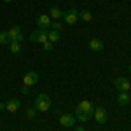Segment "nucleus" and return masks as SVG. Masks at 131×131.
I'll use <instances>...</instances> for the list:
<instances>
[{
  "mask_svg": "<svg viewBox=\"0 0 131 131\" xmlns=\"http://www.w3.org/2000/svg\"><path fill=\"white\" fill-rule=\"evenodd\" d=\"M37 115V108L33 107V108H26V117H30V119H33Z\"/></svg>",
  "mask_w": 131,
  "mask_h": 131,
  "instance_id": "4be33fe9",
  "label": "nucleus"
},
{
  "mask_svg": "<svg viewBox=\"0 0 131 131\" xmlns=\"http://www.w3.org/2000/svg\"><path fill=\"white\" fill-rule=\"evenodd\" d=\"M9 46H10V52H14V54L21 52V42H9Z\"/></svg>",
  "mask_w": 131,
  "mask_h": 131,
  "instance_id": "f3484780",
  "label": "nucleus"
},
{
  "mask_svg": "<svg viewBox=\"0 0 131 131\" xmlns=\"http://www.w3.org/2000/svg\"><path fill=\"white\" fill-rule=\"evenodd\" d=\"M77 108H81L82 112H86V114H89V115H93L94 114V105L91 103V101H88V100H84V101H81L79 105H77Z\"/></svg>",
  "mask_w": 131,
  "mask_h": 131,
  "instance_id": "9d476101",
  "label": "nucleus"
},
{
  "mask_svg": "<svg viewBox=\"0 0 131 131\" xmlns=\"http://www.w3.org/2000/svg\"><path fill=\"white\" fill-rule=\"evenodd\" d=\"M37 81H39V73H37V72H28V73L23 77V84H25L26 88H30V86H33V84H37Z\"/></svg>",
  "mask_w": 131,
  "mask_h": 131,
  "instance_id": "1a4fd4ad",
  "label": "nucleus"
},
{
  "mask_svg": "<svg viewBox=\"0 0 131 131\" xmlns=\"http://www.w3.org/2000/svg\"><path fill=\"white\" fill-rule=\"evenodd\" d=\"M114 84H115V88H117V91H128L131 89V82L126 79V77H117L115 81H114Z\"/></svg>",
  "mask_w": 131,
  "mask_h": 131,
  "instance_id": "20e7f679",
  "label": "nucleus"
},
{
  "mask_svg": "<svg viewBox=\"0 0 131 131\" xmlns=\"http://www.w3.org/2000/svg\"><path fill=\"white\" fill-rule=\"evenodd\" d=\"M0 110H5V103H0Z\"/></svg>",
  "mask_w": 131,
  "mask_h": 131,
  "instance_id": "b1692460",
  "label": "nucleus"
},
{
  "mask_svg": "<svg viewBox=\"0 0 131 131\" xmlns=\"http://www.w3.org/2000/svg\"><path fill=\"white\" fill-rule=\"evenodd\" d=\"M61 28H63V25H61L60 21H52V23H51V30H56V31H60Z\"/></svg>",
  "mask_w": 131,
  "mask_h": 131,
  "instance_id": "412c9836",
  "label": "nucleus"
},
{
  "mask_svg": "<svg viewBox=\"0 0 131 131\" xmlns=\"http://www.w3.org/2000/svg\"><path fill=\"white\" fill-rule=\"evenodd\" d=\"M35 108L39 112H47L51 108V98L49 94H46V93H40V94H37V98H35Z\"/></svg>",
  "mask_w": 131,
  "mask_h": 131,
  "instance_id": "f257e3e1",
  "label": "nucleus"
},
{
  "mask_svg": "<svg viewBox=\"0 0 131 131\" xmlns=\"http://www.w3.org/2000/svg\"><path fill=\"white\" fill-rule=\"evenodd\" d=\"M49 18H52V19H60V18H63V12H61L58 7H51V12H49Z\"/></svg>",
  "mask_w": 131,
  "mask_h": 131,
  "instance_id": "dca6fc26",
  "label": "nucleus"
},
{
  "mask_svg": "<svg viewBox=\"0 0 131 131\" xmlns=\"http://www.w3.org/2000/svg\"><path fill=\"white\" fill-rule=\"evenodd\" d=\"M4 2H12V0H4Z\"/></svg>",
  "mask_w": 131,
  "mask_h": 131,
  "instance_id": "a878e982",
  "label": "nucleus"
},
{
  "mask_svg": "<svg viewBox=\"0 0 131 131\" xmlns=\"http://www.w3.org/2000/svg\"><path fill=\"white\" fill-rule=\"evenodd\" d=\"M9 35H7V31H0V44H9Z\"/></svg>",
  "mask_w": 131,
  "mask_h": 131,
  "instance_id": "6ab92c4d",
  "label": "nucleus"
},
{
  "mask_svg": "<svg viewBox=\"0 0 131 131\" xmlns=\"http://www.w3.org/2000/svg\"><path fill=\"white\" fill-rule=\"evenodd\" d=\"M47 39H49V42H52V44H54V42H58L60 40V31H56V30H47Z\"/></svg>",
  "mask_w": 131,
  "mask_h": 131,
  "instance_id": "2eb2a0df",
  "label": "nucleus"
},
{
  "mask_svg": "<svg viewBox=\"0 0 131 131\" xmlns=\"http://www.w3.org/2000/svg\"><path fill=\"white\" fill-rule=\"evenodd\" d=\"M51 23H52V21H51L49 14H40V16H37V25H39L40 30H49Z\"/></svg>",
  "mask_w": 131,
  "mask_h": 131,
  "instance_id": "39448f33",
  "label": "nucleus"
},
{
  "mask_svg": "<svg viewBox=\"0 0 131 131\" xmlns=\"http://www.w3.org/2000/svg\"><path fill=\"white\" fill-rule=\"evenodd\" d=\"M75 131H86V129H84V126H79V128H75Z\"/></svg>",
  "mask_w": 131,
  "mask_h": 131,
  "instance_id": "5701e85b",
  "label": "nucleus"
},
{
  "mask_svg": "<svg viewBox=\"0 0 131 131\" xmlns=\"http://www.w3.org/2000/svg\"><path fill=\"white\" fill-rule=\"evenodd\" d=\"M91 115L89 114H86V112H82L81 108H75V119H79L81 122H86L88 119H89Z\"/></svg>",
  "mask_w": 131,
  "mask_h": 131,
  "instance_id": "4468645a",
  "label": "nucleus"
},
{
  "mask_svg": "<svg viewBox=\"0 0 131 131\" xmlns=\"http://www.w3.org/2000/svg\"><path fill=\"white\" fill-rule=\"evenodd\" d=\"M63 19H65L67 25H75L77 19H79V10L70 9V10H67V12H63Z\"/></svg>",
  "mask_w": 131,
  "mask_h": 131,
  "instance_id": "7ed1b4c3",
  "label": "nucleus"
},
{
  "mask_svg": "<svg viewBox=\"0 0 131 131\" xmlns=\"http://www.w3.org/2000/svg\"><path fill=\"white\" fill-rule=\"evenodd\" d=\"M42 47H44V51H47V52H51V51L54 49V44H52V42H44V44H42Z\"/></svg>",
  "mask_w": 131,
  "mask_h": 131,
  "instance_id": "aec40b11",
  "label": "nucleus"
},
{
  "mask_svg": "<svg viewBox=\"0 0 131 131\" xmlns=\"http://www.w3.org/2000/svg\"><path fill=\"white\" fill-rule=\"evenodd\" d=\"M117 103H119L121 107H126V105L129 103V94H128L126 91H119V94H117Z\"/></svg>",
  "mask_w": 131,
  "mask_h": 131,
  "instance_id": "f8f14e48",
  "label": "nucleus"
},
{
  "mask_svg": "<svg viewBox=\"0 0 131 131\" xmlns=\"http://www.w3.org/2000/svg\"><path fill=\"white\" fill-rule=\"evenodd\" d=\"M7 35H9L10 42H21L23 40V31H21L18 26H12V28L7 31Z\"/></svg>",
  "mask_w": 131,
  "mask_h": 131,
  "instance_id": "6e6552de",
  "label": "nucleus"
},
{
  "mask_svg": "<svg viewBox=\"0 0 131 131\" xmlns=\"http://www.w3.org/2000/svg\"><path fill=\"white\" fill-rule=\"evenodd\" d=\"M19 105H21V101L18 100V98H10L7 103H5V110L7 112H18V108H19Z\"/></svg>",
  "mask_w": 131,
  "mask_h": 131,
  "instance_id": "9b49d317",
  "label": "nucleus"
},
{
  "mask_svg": "<svg viewBox=\"0 0 131 131\" xmlns=\"http://www.w3.org/2000/svg\"><path fill=\"white\" fill-rule=\"evenodd\" d=\"M89 49L94 51V52H100V51L103 49V42H101L100 39H91L89 40Z\"/></svg>",
  "mask_w": 131,
  "mask_h": 131,
  "instance_id": "ddd939ff",
  "label": "nucleus"
},
{
  "mask_svg": "<svg viewBox=\"0 0 131 131\" xmlns=\"http://www.w3.org/2000/svg\"><path fill=\"white\" fill-rule=\"evenodd\" d=\"M30 40L31 42H35V44H44V42H47L49 39H47V30H39L37 31H33L30 35Z\"/></svg>",
  "mask_w": 131,
  "mask_h": 131,
  "instance_id": "f03ea898",
  "label": "nucleus"
},
{
  "mask_svg": "<svg viewBox=\"0 0 131 131\" xmlns=\"http://www.w3.org/2000/svg\"><path fill=\"white\" fill-rule=\"evenodd\" d=\"M128 70H129V73H131V63H129V67H128Z\"/></svg>",
  "mask_w": 131,
  "mask_h": 131,
  "instance_id": "393cba45",
  "label": "nucleus"
},
{
  "mask_svg": "<svg viewBox=\"0 0 131 131\" xmlns=\"http://www.w3.org/2000/svg\"><path fill=\"white\" fill-rule=\"evenodd\" d=\"M79 18H81L82 21H91L93 19V14H91L89 10H81V12H79Z\"/></svg>",
  "mask_w": 131,
  "mask_h": 131,
  "instance_id": "a211bd4d",
  "label": "nucleus"
},
{
  "mask_svg": "<svg viewBox=\"0 0 131 131\" xmlns=\"http://www.w3.org/2000/svg\"><path fill=\"white\" fill-rule=\"evenodd\" d=\"M93 115H94V119H96L98 124H105V122H107V117H108V115H107V110H105L103 107H96Z\"/></svg>",
  "mask_w": 131,
  "mask_h": 131,
  "instance_id": "0eeeda50",
  "label": "nucleus"
},
{
  "mask_svg": "<svg viewBox=\"0 0 131 131\" xmlns=\"http://www.w3.org/2000/svg\"><path fill=\"white\" fill-rule=\"evenodd\" d=\"M60 124L63 128H72L75 124V115L72 114H61L60 115Z\"/></svg>",
  "mask_w": 131,
  "mask_h": 131,
  "instance_id": "423d86ee",
  "label": "nucleus"
}]
</instances>
